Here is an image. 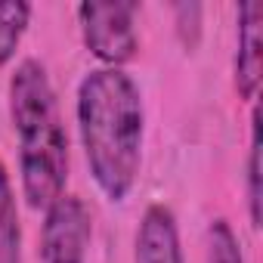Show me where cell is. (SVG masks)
Wrapping results in <instances>:
<instances>
[{
	"instance_id": "obj_1",
	"label": "cell",
	"mask_w": 263,
	"mask_h": 263,
	"mask_svg": "<svg viewBox=\"0 0 263 263\" xmlns=\"http://www.w3.org/2000/svg\"><path fill=\"white\" fill-rule=\"evenodd\" d=\"M78 137L99 195L124 204L134 192L146 146V102L124 68H93L74 96Z\"/></svg>"
},
{
	"instance_id": "obj_2",
	"label": "cell",
	"mask_w": 263,
	"mask_h": 263,
	"mask_svg": "<svg viewBox=\"0 0 263 263\" xmlns=\"http://www.w3.org/2000/svg\"><path fill=\"white\" fill-rule=\"evenodd\" d=\"M7 108L19 155V183L28 208L47 211L65 195L68 183V134L50 71L37 59H22L7 87Z\"/></svg>"
},
{
	"instance_id": "obj_3",
	"label": "cell",
	"mask_w": 263,
	"mask_h": 263,
	"mask_svg": "<svg viewBox=\"0 0 263 263\" xmlns=\"http://www.w3.org/2000/svg\"><path fill=\"white\" fill-rule=\"evenodd\" d=\"M78 28L87 53L99 62V68H124L140 53V31L134 0H108V4H81Z\"/></svg>"
},
{
	"instance_id": "obj_4",
	"label": "cell",
	"mask_w": 263,
	"mask_h": 263,
	"mask_svg": "<svg viewBox=\"0 0 263 263\" xmlns=\"http://www.w3.org/2000/svg\"><path fill=\"white\" fill-rule=\"evenodd\" d=\"M93 241V217L84 198L62 195L44 211L37 263H87Z\"/></svg>"
},
{
	"instance_id": "obj_5",
	"label": "cell",
	"mask_w": 263,
	"mask_h": 263,
	"mask_svg": "<svg viewBox=\"0 0 263 263\" xmlns=\"http://www.w3.org/2000/svg\"><path fill=\"white\" fill-rule=\"evenodd\" d=\"M263 7L248 0L235 10V59H232V84L238 99L257 102L260 74H263Z\"/></svg>"
},
{
	"instance_id": "obj_6",
	"label": "cell",
	"mask_w": 263,
	"mask_h": 263,
	"mask_svg": "<svg viewBox=\"0 0 263 263\" xmlns=\"http://www.w3.org/2000/svg\"><path fill=\"white\" fill-rule=\"evenodd\" d=\"M134 263H186L180 226L167 204H149L134 235Z\"/></svg>"
},
{
	"instance_id": "obj_7",
	"label": "cell",
	"mask_w": 263,
	"mask_h": 263,
	"mask_svg": "<svg viewBox=\"0 0 263 263\" xmlns=\"http://www.w3.org/2000/svg\"><path fill=\"white\" fill-rule=\"evenodd\" d=\"M0 263H22V223L10 171L0 158Z\"/></svg>"
},
{
	"instance_id": "obj_8",
	"label": "cell",
	"mask_w": 263,
	"mask_h": 263,
	"mask_svg": "<svg viewBox=\"0 0 263 263\" xmlns=\"http://www.w3.org/2000/svg\"><path fill=\"white\" fill-rule=\"evenodd\" d=\"M31 4L25 0H10V4H0V68H7L19 47H22V37L31 25Z\"/></svg>"
},
{
	"instance_id": "obj_9",
	"label": "cell",
	"mask_w": 263,
	"mask_h": 263,
	"mask_svg": "<svg viewBox=\"0 0 263 263\" xmlns=\"http://www.w3.org/2000/svg\"><path fill=\"white\" fill-rule=\"evenodd\" d=\"M204 263H245L241 241L226 217H217L208 223L204 232Z\"/></svg>"
},
{
	"instance_id": "obj_10",
	"label": "cell",
	"mask_w": 263,
	"mask_h": 263,
	"mask_svg": "<svg viewBox=\"0 0 263 263\" xmlns=\"http://www.w3.org/2000/svg\"><path fill=\"white\" fill-rule=\"evenodd\" d=\"M248 220L254 229H260V108L251 105V140H248Z\"/></svg>"
},
{
	"instance_id": "obj_11",
	"label": "cell",
	"mask_w": 263,
	"mask_h": 263,
	"mask_svg": "<svg viewBox=\"0 0 263 263\" xmlns=\"http://www.w3.org/2000/svg\"><path fill=\"white\" fill-rule=\"evenodd\" d=\"M174 16H177V31L186 44V50H192L198 44V34H201V7L198 4H180L174 7Z\"/></svg>"
}]
</instances>
